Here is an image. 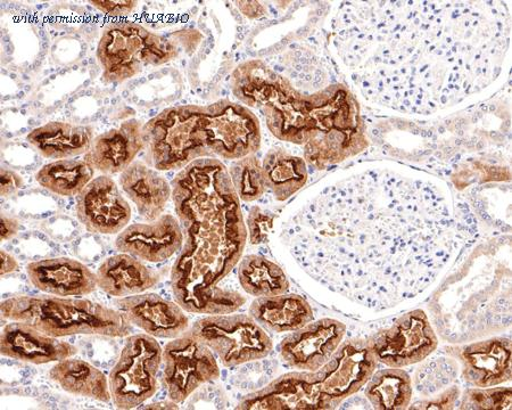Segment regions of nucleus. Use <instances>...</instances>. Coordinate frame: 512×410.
Returning a JSON list of instances; mask_svg holds the SVG:
<instances>
[{"mask_svg": "<svg viewBox=\"0 0 512 410\" xmlns=\"http://www.w3.org/2000/svg\"><path fill=\"white\" fill-rule=\"evenodd\" d=\"M282 239L313 281L383 311L423 294L465 235L442 183L415 170L369 167L313 196Z\"/></svg>", "mask_w": 512, "mask_h": 410, "instance_id": "nucleus-1", "label": "nucleus"}, {"mask_svg": "<svg viewBox=\"0 0 512 410\" xmlns=\"http://www.w3.org/2000/svg\"><path fill=\"white\" fill-rule=\"evenodd\" d=\"M509 8L501 2H345L329 45L370 103L431 116L473 100L508 61Z\"/></svg>", "mask_w": 512, "mask_h": 410, "instance_id": "nucleus-2", "label": "nucleus"}, {"mask_svg": "<svg viewBox=\"0 0 512 410\" xmlns=\"http://www.w3.org/2000/svg\"><path fill=\"white\" fill-rule=\"evenodd\" d=\"M172 199L184 233L171 272L176 302L187 313H235L246 299L218 284L241 261L247 227L227 167L214 158L194 161L173 179Z\"/></svg>", "mask_w": 512, "mask_h": 410, "instance_id": "nucleus-3", "label": "nucleus"}, {"mask_svg": "<svg viewBox=\"0 0 512 410\" xmlns=\"http://www.w3.org/2000/svg\"><path fill=\"white\" fill-rule=\"evenodd\" d=\"M231 92L246 108L261 111L271 134L304 146V160L325 170L368 147L366 127L349 88L337 84L304 94L261 60L239 64Z\"/></svg>", "mask_w": 512, "mask_h": 410, "instance_id": "nucleus-4", "label": "nucleus"}, {"mask_svg": "<svg viewBox=\"0 0 512 410\" xmlns=\"http://www.w3.org/2000/svg\"><path fill=\"white\" fill-rule=\"evenodd\" d=\"M377 365L367 339L346 341L317 372L280 376L247 395L236 409H335L368 383Z\"/></svg>", "mask_w": 512, "mask_h": 410, "instance_id": "nucleus-5", "label": "nucleus"}, {"mask_svg": "<svg viewBox=\"0 0 512 410\" xmlns=\"http://www.w3.org/2000/svg\"><path fill=\"white\" fill-rule=\"evenodd\" d=\"M2 316L57 339L79 334L125 338L132 331L121 311L86 299L21 295L2 302Z\"/></svg>", "mask_w": 512, "mask_h": 410, "instance_id": "nucleus-6", "label": "nucleus"}, {"mask_svg": "<svg viewBox=\"0 0 512 410\" xmlns=\"http://www.w3.org/2000/svg\"><path fill=\"white\" fill-rule=\"evenodd\" d=\"M204 106L165 109L145 123V161L158 171L183 170L196 160L213 158L206 145Z\"/></svg>", "mask_w": 512, "mask_h": 410, "instance_id": "nucleus-7", "label": "nucleus"}, {"mask_svg": "<svg viewBox=\"0 0 512 410\" xmlns=\"http://www.w3.org/2000/svg\"><path fill=\"white\" fill-rule=\"evenodd\" d=\"M179 49L173 40L156 35L142 24L114 22L105 27L97 47L103 80L121 84L146 67H160L177 59Z\"/></svg>", "mask_w": 512, "mask_h": 410, "instance_id": "nucleus-8", "label": "nucleus"}, {"mask_svg": "<svg viewBox=\"0 0 512 410\" xmlns=\"http://www.w3.org/2000/svg\"><path fill=\"white\" fill-rule=\"evenodd\" d=\"M163 350L153 336H129L110 374V390L118 409H132L152 398L159 389Z\"/></svg>", "mask_w": 512, "mask_h": 410, "instance_id": "nucleus-9", "label": "nucleus"}, {"mask_svg": "<svg viewBox=\"0 0 512 410\" xmlns=\"http://www.w3.org/2000/svg\"><path fill=\"white\" fill-rule=\"evenodd\" d=\"M189 332L208 346L226 367L267 358L274 349L263 327L247 315L205 317Z\"/></svg>", "mask_w": 512, "mask_h": 410, "instance_id": "nucleus-10", "label": "nucleus"}, {"mask_svg": "<svg viewBox=\"0 0 512 410\" xmlns=\"http://www.w3.org/2000/svg\"><path fill=\"white\" fill-rule=\"evenodd\" d=\"M203 127L206 145L221 159L241 160L260 150L259 120L242 104L220 100L204 106Z\"/></svg>", "mask_w": 512, "mask_h": 410, "instance_id": "nucleus-11", "label": "nucleus"}, {"mask_svg": "<svg viewBox=\"0 0 512 410\" xmlns=\"http://www.w3.org/2000/svg\"><path fill=\"white\" fill-rule=\"evenodd\" d=\"M163 363V384L176 404L184 403L202 385L220 377L211 349L189 331L165 346Z\"/></svg>", "mask_w": 512, "mask_h": 410, "instance_id": "nucleus-12", "label": "nucleus"}, {"mask_svg": "<svg viewBox=\"0 0 512 410\" xmlns=\"http://www.w3.org/2000/svg\"><path fill=\"white\" fill-rule=\"evenodd\" d=\"M378 363L402 368L423 362L439 347V339L424 310L403 315L387 330L367 339Z\"/></svg>", "mask_w": 512, "mask_h": 410, "instance_id": "nucleus-13", "label": "nucleus"}, {"mask_svg": "<svg viewBox=\"0 0 512 410\" xmlns=\"http://www.w3.org/2000/svg\"><path fill=\"white\" fill-rule=\"evenodd\" d=\"M346 326L333 318L320 319L289 334L280 343L279 354L289 367L303 372H317L340 348Z\"/></svg>", "mask_w": 512, "mask_h": 410, "instance_id": "nucleus-14", "label": "nucleus"}, {"mask_svg": "<svg viewBox=\"0 0 512 410\" xmlns=\"http://www.w3.org/2000/svg\"><path fill=\"white\" fill-rule=\"evenodd\" d=\"M77 216L88 232L118 234L127 228L131 208L110 176L93 179L77 198Z\"/></svg>", "mask_w": 512, "mask_h": 410, "instance_id": "nucleus-15", "label": "nucleus"}, {"mask_svg": "<svg viewBox=\"0 0 512 410\" xmlns=\"http://www.w3.org/2000/svg\"><path fill=\"white\" fill-rule=\"evenodd\" d=\"M458 359L462 376L475 388H491L511 380V340L493 338L447 349Z\"/></svg>", "mask_w": 512, "mask_h": 410, "instance_id": "nucleus-16", "label": "nucleus"}, {"mask_svg": "<svg viewBox=\"0 0 512 410\" xmlns=\"http://www.w3.org/2000/svg\"><path fill=\"white\" fill-rule=\"evenodd\" d=\"M183 244V228L171 215H162L148 224L131 225L123 229L115 240L120 252L156 264L180 252Z\"/></svg>", "mask_w": 512, "mask_h": 410, "instance_id": "nucleus-17", "label": "nucleus"}, {"mask_svg": "<svg viewBox=\"0 0 512 410\" xmlns=\"http://www.w3.org/2000/svg\"><path fill=\"white\" fill-rule=\"evenodd\" d=\"M123 316L153 338L177 339L188 332L189 319L177 302L156 294H137L115 302Z\"/></svg>", "mask_w": 512, "mask_h": 410, "instance_id": "nucleus-18", "label": "nucleus"}, {"mask_svg": "<svg viewBox=\"0 0 512 410\" xmlns=\"http://www.w3.org/2000/svg\"><path fill=\"white\" fill-rule=\"evenodd\" d=\"M144 123L131 119L94 138L85 161L104 176L122 174L144 151Z\"/></svg>", "mask_w": 512, "mask_h": 410, "instance_id": "nucleus-19", "label": "nucleus"}, {"mask_svg": "<svg viewBox=\"0 0 512 410\" xmlns=\"http://www.w3.org/2000/svg\"><path fill=\"white\" fill-rule=\"evenodd\" d=\"M0 348L4 357L35 365L61 362L78 352V348L72 344L53 338L24 322H13L3 328Z\"/></svg>", "mask_w": 512, "mask_h": 410, "instance_id": "nucleus-20", "label": "nucleus"}, {"mask_svg": "<svg viewBox=\"0 0 512 410\" xmlns=\"http://www.w3.org/2000/svg\"><path fill=\"white\" fill-rule=\"evenodd\" d=\"M27 274L38 290L56 297H81L93 293L98 286L92 270L69 258L30 262Z\"/></svg>", "mask_w": 512, "mask_h": 410, "instance_id": "nucleus-21", "label": "nucleus"}, {"mask_svg": "<svg viewBox=\"0 0 512 410\" xmlns=\"http://www.w3.org/2000/svg\"><path fill=\"white\" fill-rule=\"evenodd\" d=\"M120 185L148 223L163 215L172 196L168 180L142 161H135L122 172Z\"/></svg>", "mask_w": 512, "mask_h": 410, "instance_id": "nucleus-22", "label": "nucleus"}, {"mask_svg": "<svg viewBox=\"0 0 512 410\" xmlns=\"http://www.w3.org/2000/svg\"><path fill=\"white\" fill-rule=\"evenodd\" d=\"M96 276L98 286L105 293L123 298L152 289L160 283L163 275L130 254L122 253L106 259Z\"/></svg>", "mask_w": 512, "mask_h": 410, "instance_id": "nucleus-23", "label": "nucleus"}, {"mask_svg": "<svg viewBox=\"0 0 512 410\" xmlns=\"http://www.w3.org/2000/svg\"><path fill=\"white\" fill-rule=\"evenodd\" d=\"M27 141L44 158L68 160L88 153L94 141V129L70 122H49L32 130Z\"/></svg>", "mask_w": 512, "mask_h": 410, "instance_id": "nucleus-24", "label": "nucleus"}, {"mask_svg": "<svg viewBox=\"0 0 512 410\" xmlns=\"http://www.w3.org/2000/svg\"><path fill=\"white\" fill-rule=\"evenodd\" d=\"M250 316L270 332H295L313 321L310 303L300 295L280 294L258 298L250 308Z\"/></svg>", "mask_w": 512, "mask_h": 410, "instance_id": "nucleus-25", "label": "nucleus"}, {"mask_svg": "<svg viewBox=\"0 0 512 410\" xmlns=\"http://www.w3.org/2000/svg\"><path fill=\"white\" fill-rule=\"evenodd\" d=\"M49 377L71 395L110 403V382L98 368L81 359L66 358L54 365Z\"/></svg>", "mask_w": 512, "mask_h": 410, "instance_id": "nucleus-26", "label": "nucleus"}, {"mask_svg": "<svg viewBox=\"0 0 512 410\" xmlns=\"http://www.w3.org/2000/svg\"><path fill=\"white\" fill-rule=\"evenodd\" d=\"M262 169L264 183L278 201H286L299 192L309 176L304 159L279 149L267 153Z\"/></svg>", "mask_w": 512, "mask_h": 410, "instance_id": "nucleus-27", "label": "nucleus"}, {"mask_svg": "<svg viewBox=\"0 0 512 410\" xmlns=\"http://www.w3.org/2000/svg\"><path fill=\"white\" fill-rule=\"evenodd\" d=\"M238 280L243 290L255 298L276 297L285 294L289 282L284 270L264 257H245L238 268Z\"/></svg>", "mask_w": 512, "mask_h": 410, "instance_id": "nucleus-28", "label": "nucleus"}, {"mask_svg": "<svg viewBox=\"0 0 512 410\" xmlns=\"http://www.w3.org/2000/svg\"><path fill=\"white\" fill-rule=\"evenodd\" d=\"M365 395L374 409H407L412 398L411 377L401 368L382 369L370 377Z\"/></svg>", "mask_w": 512, "mask_h": 410, "instance_id": "nucleus-29", "label": "nucleus"}, {"mask_svg": "<svg viewBox=\"0 0 512 410\" xmlns=\"http://www.w3.org/2000/svg\"><path fill=\"white\" fill-rule=\"evenodd\" d=\"M94 174L95 170L85 160H59L41 168L36 180L46 190L71 198L85 190Z\"/></svg>", "mask_w": 512, "mask_h": 410, "instance_id": "nucleus-30", "label": "nucleus"}, {"mask_svg": "<svg viewBox=\"0 0 512 410\" xmlns=\"http://www.w3.org/2000/svg\"><path fill=\"white\" fill-rule=\"evenodd\" d=\"M228 171L239 200L253 202L266 192L262 163L254 155L236 160Z\"/></svg>", "mask_w": 512, "mask_h": 410, "instance_id": "nucleus-31", "label": "nucleus"}, {"mask_svg": "<svg viewBox=\"0 0 512 410\" xmlns=\"http://www.w3.org/2000/svg\"><path fill=\"white\" fill-rule=\"evenodd\" d=\"M459 363L456 358H434L416 372L415 387L420 395L433 396L457 379Z\"/></svg>", "mask_w": 512, "mask_h": 410, "instance_id": "nucleus-32", "label": "nucleus"}, {"mask_svg": "<svg viewBox=\"0 0 512 410\" xmlns=\"http://www.w3.org/2000/svg\"><path fill=\"white\" fill-rule=\"evenodd\" d=\"M461 409H510L511 390L509 388L469 389L462 399Z\"/></svg>", "mask_w": 512, "mask_h": 410, "instance_id": "nucleus-33", "label": "nucleus"}, {"mask_svg": "<svg viewBox=\"0 0 512 410\" xmlns=\"http://www.w3.org/2000/svg\"><path fill=\"white\" fill-rule=\"evenodd\" d=\"M188 401V409H224L228 407V400L224 390L219 385L206 383L198 388Z\"/></svg>", "mask_w": 512, "mask_h": 410, "instance_id": "nucleus-34", "label": "nucleus"}, {"mask_svg": "<svg viewBox=\"0 0 512 410\" xmlns=\"http://www.w3.org/2000/svg\"><path fill=\"white\" fill-rule=\"evenodd\" d=\"M275 217L271 213L262 211L259 207H254L247 218V233H249L250 242L253 245L264 243L274 227Z\"/></svg>", "mask_w": 512, "mask_h": 410, "instance_id": "nucleus-35", "label": "nucleus"}, {"mask_svg": "<svg viewBox=\"0 0 512 410\" xmlns=\"http://www.w3.org/2000/svg\"><path fill=\"white\" fill-rule=\"evenodd\" d=\"M92 5L106 15L113 16V18H121V16H127L134 12L138 3L131 2V0H118V2H111V0H107V2L97 0L96 2L94 0Z\"/></svg>", "mask_w": 512, "mask_h": 410, "instance_id": "nucleus-36", "label": "nucleus"}, {"mask_svg": "<svg viewBox=\"0 0 512 410\" xmlns=\"http://www.w3.org/2000/svg\"><path fill=\"white\" fill-rule=\"evenodd\" d=\"M460 396V389L454 385L443 395L433 397L431 400L421 401V403L412 406V409H452Z\"/></svg>", "mask_w": 512, "mask_h": 410, "instance_id": "nucleus-37", "label": "nucleus"}, {"mask_svg": "<svg viewBox=\"0 0 512 410\" xmlns=\"http://www.w3.org/2000/svg\"><path fill=\"white\" fill-rule=\"evenodd\" d=\"M0 175H2L0 194L3 198H8V196L18 192L24 185L22 177L10 169L3 168Z\"/></svg>", "mask_w": 512, "mask_h": 410, "instance_id": "nucleus-38", "label": "nucleus"}, {"mask_svg": "<svg viewBox=\"0 0 512 410\" xmlns=\"http://www.w3.org/2000/svg\"><path fill=\"white\" fill-rule=\"evenodd\" d=\"M20 231V221L12 216L2 215V224H0V236L2 241L13 239Z\"/></svg>", "mask_w": 512, "mask_h": 410, "instance_id": "nucleus-39", "label": "nucleus"}, {"mask_svg": "<svg viewBox=\"0 0 512 410\" xmlns=\"http://www.w3.org/2000/svg\"><path fill=\"white\" fill-rule=\"evenodd\" d=\"M236 5L239 8V11L249 19H259L264 14V7L260 5V3L238 2Z\"/></svg>", "mask_w": 512, "mask_h": 410, "instance_id": "nucleus-40", "label": "nucleus"}, {"mask_svg": "<svg viewBox=\"0 0 512 410\" xmlns=\"http://www.w3.org/2000/svg\"><path fill=\"white\" fill-rule=\"evenodd\" d=\"M19 269V262L10 253L6 251H2V269H0V274L2 276H6L8 274H12Z\"/></svg>", "mask_w": 512, "mask_h": 410, "instance_id": "nucleus-41", "label": "nucleus"}]
</instances>
